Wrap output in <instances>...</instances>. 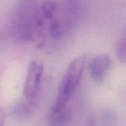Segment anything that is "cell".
I'll list each match as a JSON object with an SVG mask.
<instances>
[{
	"instance_id": "cell-1",
	"label": "cell",
	"mask_w": 126,
	"mask_h": 126,
	"mask_svg": "<svg viewBox=\"0 0 126 126\" xmlns=\"http://www.w3.org/2000/svg\"><path fill=\"white\" fill-rule=\"evenodd\" d=\"M86 57H78L69 65L60 82L57 97L50 112L60 110L68 105L70 100L80 84L86 63Z\"/></svg>"
},
{
	"instance_id": "cell-2",
	"label": "cell",
	"mask_w": 126,
	"mask_h": 126,
	"mask_svg": "<svg viewBox=\"0 0 126 126\" xmlns=\"http://www.w3.org/2000/svg\"><path fill=\"white\" fill-rule=\"evenodd\" d=\"M38 12L30 0H24L18 5L11 23V32L15 39L26 41L33 38Z\"/></svg>"
},
{
	"instance_id": "cell-3",
	"label": "cell",
	"mask_w": 126,
	"mask_h": 126,
	"mask_svg": "<svg viewBox=\"0 0 126 126\" xmlns=\"http://www.w3.org/2000/svg\"><path fill=\"white\" fill-rule=\"evenodd\" d=\"M43 72L44 64L41 62L34 60L30 63L23 86V95L30 105H33L36 100Z\"/></svg>"
},
{
	"instance_id": "cell-4",
	"label": "cell",
	"mask_w": 126,
	"mask_h": 126,
	"mask_svg": "<svg viewBox=\"0 0 126 126\" xmlns=\"http://www.w3.org/2000/svg\"><path fill=\"white\" fill-rule=\"evenodd\" d=\"M112 66L111 57L105 54L95 56L89 65L91 76L96 82H102L108 73Z\"/></svg>"
},
{
	"instance_id": "cell-5",
	"label": "cell",
	"mask_w": 126,
	"mask_h": 126,
	"mask_svg": "<svg viewBox=\"0 0 126 126\" xmlns=\"http://www.w3.org/2000/svg\"><path fill=\"white\" fill-rule=\"evenodd\" d=\"M63 18L62 19L66 33L77 22L81 12V0H63Z\"/></svg>"
},
{
	"instance_id": "cell-6",
	"label": "cell",
	"mask_w": 126,
	"mask_h": 126,
	"mask_svg": "<svg viewBox=\"0 0 126 126\" xmlns=\"http://www.w3.org/2000/svg\"><path fill=\"white\" fill-rule=\"evenodd\" d=\"M73 111L69 105L60 110L49 113L50 126H67L72 118Z\"/></svg>"
},
{
	"instance_id": "cell-7",
	"label": "cell",
	"mask_w": 126,
	"mask_h": 126,
	"mask_svg": "<svg viewBox=\"0 0 126 126\" xmlns=\"http://www.w3.org/2000/svg\"><path fill=\"white\" fill-rule=\"evenodd\" d=\"M31 110L29 105L24 102H19L13 108L12 113L16 118L20 119H27L30 116Z\"/></svg>"
},
{
	"instance_id": "cell-8",
	"label": "cell",
	"mask_w": 126,
	"mask_h": 126,
	"mask_svg": "<svg viewBox=\"0 0 126 126\" xmlns=\"http://www.w3.org/2000/svg\"><path fill=\"white\" fill-rule=\"evenodd\" d=\"M116 55L121 62L126 63V29L117 44Z\"/></svg>"
},
{
	"instance_id": "cell-9",
	"label": "cell",
	"mask_w": 126,
	"mask_h": 126,
	"mask_svg": "<svg viewBox=\"0 0 126 126\" xmlns=\"http://www.w3.org/2000/svg\"><path fill=\"white\" fill-rule=\"evenodd\" d=\"M103 119L106 123L111 124L116 121V116L115 113L112 111H107L103 114Z\"/></svg>"
},
{
	"instance_id": "cell-10",
	"label": "cell",
	"mask_w": 126,
	"mask_h": 126,
	"mask_svg": "<svg viewBox=\"0 0 126 126\" xmlns=\"http://www.w3.org/2000/svg\"><path fill=\"white\" fill-rule=\"evenodd\" d=\"M84 126H95V118L93 114L88 117Z\"/></svg>"
},
{
	"instance_id": "cell-11",
	"label": "cell",
	"mask_w": 126,
	"mask_h": 126,
	"mask_svg": "<svg viewBox=\"0 0 126 126\" xmlns=\"http://www.w3.org/2000/svg\"><path fill=\"white\" fill-rule=\"evenodd\" d=\"M6 113L4 108L0 106V126H4Z\"/></svg>"
}]
</instances>
